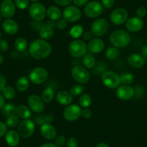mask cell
Wrapping results in <instances>:
<instances>
[{
  "label": "cell",
  "instance_id": "1",
  "mask_svg": "<svg viewBox=\"0 0 147 147\" xmlns=\"http://www.w3.org/2000/svg\"><path fill=\"white\" fill-rule=\"evenodd\" d=\"M28 51L33 59L42 60L50 56L52 52V47L46 40L41 38L35 39L29 45Z\"/></svg>",
  "mask_w": 147,
  "mask_h": 147
},
{
  "label": "cell",
  "instance_id": "2",
  "mask_svg": "<svg viewBox=\"0 0 147 147\" xmlns=\"http://www.w3.org/2000/svg\"><path fill=\"white\" fill-rule=\"evenodd\" d=\"M110 43L118 49H122L128 46L131 42V36L124 30H115L110 35Z\"/></svg>",
  "mask_w": 147,
  "mask_h": 147
},
{
  "label": "cell",
  "instance_id": "3",
  "mask_svg": "<svg viewBox=\"0 0 147 147\" xmlns=\"http://www.w3.org/2000/svg\"><path fill=\"white\" fill-rule=\"evenodd\" d=\"M69 53L74 58L83 57L87 53L88 48L84 40L80 39H75L72 40L69 45Z\"/></svg>",
  "mask_w": 147,
  "mask_h": 147
},
{
  "label": "cell",
  "instance_id": "4",
  "mask_svg": "<svg viewBox=\"0 0 147 147\" xmlns=\"http://www.w3.org/2000/svg\"><path fill=\"white\" fill-rule=\"evenodd\" d=\"M102 82L109 89L118 88L121 83V77L118 73L112 70L105 71L102 75Z\"/></svg>",
  "mask_w": 147,
  "mask_h": 147
},
{
  "label": "cell",
  "instance_id": "5",
  "mask_svg": "<svg viewBox=\"0 0 147 147\" xmlns=\"http://www.w3.org/2000/svg\"><path fill=\"white\" fill-rule=\"evenodd\" d=\"M71 74L74 80L80 84H85L90 79V74L88 69L82 66H76L73 67Z\"/></svg>",
  "mask_w": 147,
  "mask_h": 147
},
{
  "label": "cell",
  "instance_id": "6",
  "mask_svg": "<svg viewBox=\"0 0 147 147\" xmlns=\"http://www.w3.org/2000/svg\"><path fill=\"white\" fill-rule=\"evenodd\" d=\"M49 77L48 71L42 66H38L32 69L29 74V80L34 84H41Z\"/></svg>",
  "mask_w": 147,
  "mask_h": 147
},
{
  "label": "cell",
  "instance_id": "7",
  "mask_svg": "<svg viewBox=\"0 0 147 147\" xmlns=\"http://www.w3.org/2000/svg\"><path fill=\"white\" fill-rule=\"evenodd\" d=\"M30 17L35 22H40L43 20L46 16V9L42 4L38 2H33L29 7Z\"/></svg>",
  "mask_w": 147,
  "mask_h": 147
},
{
  "label": "cell",
  "instance_id": "8",
  "mask_svg": "<svg viewBox=\"0 0 147 147\" xmlns=\"http://www.w3.org/2000/svg\"><path fill=\"white\" fill-rule=\"evenodd\" d=\"M82 107L80 105L71 104L68 105L63 110V118L69 122H73L82 116Z\"/></svg>",
  "mask_w": 147,
  "mask_h": 147
},
{
  "label": "cell",
  "instance_id": "9",
  "mask_svg": "<svg viewBox=\"0 0 147 147\" xmlns=\"http://www.w3.org/2000/svg\"><path fill=\"white\" fill-rule=\"evenodd\" d=\"M35 125L32 121L30 119L22 120L18 127V132L20 137L24 138H30L35 132Z\"/></svg>",
  "mask_w": 147,
  "mask_h": 147
},
{
  "label": "cell",
  "instance_id": "10",
  "mask_svg": "<svg viewBox=\"0 0 147 147\" xmlns=\"http://www.w3.org/2000/svg\"><path fill=\"white\" fill-rule=\"evenodd\" d=\"M108 27V22L105 18H97L92 24L90 31L94 36L100 37L107 32Z\"/></svg>",
  "mask_w": 147,
  "mask_h": 147
},
{
  "label": "cell",
  "instance_id": "11",
  "mask_svg": "<svg viewBox=\"0 0 147 147\" xmlns=\"http://www.w3.org/2000/svg\"><path fill=\"white\" fill-rule=\"evenodd\" d=\"M103 6L97 1H92L86 5L84 13L89 18H97L103 12Z\"/></svg>",
  "mask_w": 147,
  "mask_h": 147
},
{
  "label": "cell",
  "instance_id": "12",
  "mask_svg": "<svg viewBox=\"0 0 147 147\" xmlns=\"http://www.w3.org/2000/svg\"><path fill=\"white\" fill-rule=\"evenodd\" d=\"M128 13L124 8H117L110 15V22L115 25H121L128 20Z\"/></svg>",
  "mask_w": 147,
  "mask_h": 147
},
{
  "label": "cell",
  "instance_id": "13",
  "mask_svg": "<svg viewBox=\"0 0 147 147\" xmlns=\"http://www.w3.org/2000/svg\"><path fill=\"white\" fill-rule=\"evenodd\" d=\"M82 12L76 6H67L62 12V18L67 22H76L81 18Z\"/></svg>",
  "mask_w": 147,
  "mask_h": 147
},
{
  "label": "cell",
  "instance_id": "14",
  "mask_svg": "<svg viewBox=\"0 0 147 147\" xmlns=\"http://www.w3.org/2000/svg\"><path fill=\"white\" fill-rule=\"evenodd\" d=\"M28 107L36 113H40L43 111L45 107V104L43 100L37 94H31L28 98Z\"/></svg>",
  "mask_w": 147,
  "mask_h": 147
},
{
  "label": "cell",
  "instance_id": "15",
  "mask_svg": "<svg viewBox=\"0 0 147 147\" xmlns=\"http://www.w3.org/2000/svg\"><path fill=\"white\" fill-rule=\"evenodd\" d=\"M15 2L12 0H3L0 5L1 15L6 19H11L15 14Z\"/></svg>",
  "mask_w": 147,
  "mask_h": 147
},
{
  "label": "cell",
  "instance_id": "16",
  "mask_svg": "<svg viewBox=\"0 0 147 147\" xmlns=\"http://www.w3.org/2000/svg\"><path fill=\"white\" fill-rule=\"evenodd\" d=\"M135 94V90L130 85H121L117 88L116 96L119 100L126 101L132 98Z\"/></svg>",
  "mask_w": 147,
  "mask_h": 147
},
{
  "label": "cell",
  "instance_id": "17",
  "mask_svg": "<svg viewBox=\"0 0 147 147\" xmlns=\"http://www.w3.org/2000/svg\"><path fill=\"white\" fill-rule=\"evenodd\" d=\"M125 27L129 32H138V31L141 30L144 27V21L141 18H138V17H134L126 21Z\"/></svg>",
  "mask_w": 147,
  "mask_h": 147
},
{
  "label": "cell",
  "instance_id": "18",
  "mask_svg": "<svg viewBox=\"0 0 147 147\" xmlns=\"http://www.w3.org/2000/svg\"><path fill=\"white\" fill-rule=\"evenodd\" d=\"M88 50L92 53H100L104 50L105 43L100 38H94L91 39L87 44Z\"/></svg>",
  "mask_w": 147,
  "mask_h": 147
},
{
  "label": "cell",
  "instance_id": "19",
  "mask_svg": "<svg viewBox=\"0 0 147 147\" xmlns=\"http://www.w3.org/2000/svg\"><path fill=\"white\" fill-rule=\"evenodd\" d=\"M40 134L47 140H53L57 136V131L56 128L51 124L46 123L40 125Z\"/></svg>",
  "mask_w": 147,
  "mask_h": 147
},
{
  "label": "cell",
  "instance_id": "20",
  "mask_svg": "<svg viewBox=\"0 0 147 147\" xmlns=\"http://www.w3.org/2000/svg\"><path fill=\"white\" fill-rule=\"evenodd\" d=\"M127 62L131 67L140 69L145 65L146 59L141 54L133 53L128 56L127 59Z\"/></svg>",
  "mask_w": 147,
  "mask_h": 147
},
{
  "label": "cell",
  "instance_id": "21",
  "mask_svg": "<svg viewBox=\"0 0 147 147\" xmlns=\"http://www.w3.org/2000/svg\"><path fill=\"white\" fill-rule=\"evenodd\" d=\"M5 141L10 147H16L19 145L20 141V136L18 131L10 130L5 134Z\"/></svg>",
  "mask_w": 147,
  "mask_h": 147
},
{
  "label": "cell",
  "instance_id": "22",
  "mask_svg": "<svg viewBox=\"0 0 147 147\" xmlns=\"http://www.w3.org/2000/svg\"><path fill=\"white\" fill-rule=\"evenodd\" d=\"M2 28L8 35H15L19 30V25L14 20L6 19L2 22Z\"/></svg>",
  "mask_w": 147,
  "mask_h": 147
},
{
  "label": "cell",
  "instance_id": "23",
  "mask_svg": "<svg viewBox=\"0 0 147 147\" xmlns=\"http://www.w3.org/2000/svg\"><path fill=\"white\" fill-rule=\"evenodd\" d=\"M56 100L61 105L68 106L71 104L73 101V96L66 90H61L56 94Z\"/></svg>",
  "mask_w": 147,
  "mask_h": 147
},
{
  "label": "cell",
  "instance_id": "24",
  "mask_svg": "<svg viewBox=\"0 0 147 147\" xmlns=\"http://www.w3.org/2000/svg\"><path fill=\"white\" fill-rule=\"evenodd\" d=\"M46 15L52 21H57L62 17V12L58 7L50 6L46 9Z\"/></svg>",
  "mask_w": 147,
  "mask_h": 147
},
{
  "label": "cell",
  "instance_id": "25",
  "mask_svg": "<svg viewBox=\"0 0 147 147\" xmlns=\"http://www.w3.org/2000/svg\"><path fill=\"white\" fill-rule=\"evenodd\" d=\"M53 34H54V30L53 29V27L50 26V25H46L40 28V32H39V36L43 40H48L52 38Z\"/></svg>",
  "mask_w": 147,
  "mask_h": 147
},
{
  "label": "cell",
  "instance_id": "26",
  "mask_svg": "<svg viewBox=\"0 0 147 147\" xmlns=\"http://www.w3.org/2000/svg\"><path fill=\"white\" fill-rule=\"evenodd\" d=\"M16 114L20 118L23 120L29 119L30 117L31 116V110L28 106L21 105L17 107Z\"/></svg>",
  "mask_w": 147,
  "mask_h": 147
},
{
  "label": "cell",
  "instance_id": "27",
  "mask_svg": "<svg viewBox=\"0 0 147 147\" xmlns=\"http://www.w3.org/2000/svg\"><path fill=\"white\" fill-rule=\"evenodd\" d=\"M30 86V80L25 76L20 77L16 82V88L20 92H25Z\"/></svg>",
  "mask_w": 147,
  "mask_h": 147
},
{
  "label": "cell",
  "instance_id": "28",
  "mask_svg": "<svg viewBox=\"0 0 147 147\" xmlns=\"http://www.w3.org/2000/svg\"><path fill=\"white\" fill-rule=\"evenodd\" d=\"M82 63L84 67L87 69H91L94 67L96 64V59L91 53H86L82 59Z\"/></svg>",
  "mask_w": 147,
  "mask_h": 147
},
{
  "label": "cell",
  "instance_id": "29",
  "mask_svg": "<svg viewBox=\"0 0 147 147\" xmlns=\"http://www.w3.org/2000/svg\"><path fill=\"white\" fill-rule=\"evenodd\" d=\"M53 120H54V117L51 114H49V115L40 114L35 118V122L38 125H42L46 123L51 124L53 122Z\"/></svg>",
  "mask_w": 147,
  "mask_h": 147
},
{
  "label": "cell",
  "instance_id": "30",
  "mask_svg": "<svg viewBox=\"0 0 147 147\" xmlns=\"http://www.w3.org/2000/svg\"><path fill=\"white\" fill-rule=\"evenodd\" d=\"M54 97H55V92L53 87H48L43 90V93H42L41 98L42 100H43L44 102L49 103V102H51L53 100Z\"/></svg>",
  "mask_w": 147,
  "mask_h": 147
},
{
  "label": "cell",
  "instance_id": "31",
  "mask_svg": "<svg viewBox=\"0 0 147 147\" xmlns=\"http://www.w3.org/2000/svg\"><path fill=\"white\" fill-rule=\"evenodd\" d=\"M84 33V29L81 25H74L69 30V34L74 39H78L80 37L82 36Z\"/></svg>",
  "mask_w": 147,
  "mask_h": 147
},
{
  "label": "cell",
  "instance_id": "32",
  "mask_svg": "<svg viewBox=\"0 0 147 147\" xmlns=\"http://www.w3.org/2000/svg\"><path fill=\"white\" fill-rule=\"evenodd\" d=\"M16 110L17 107L15 105L8 103V104L5 105L3 108L2 109V113L4 116L8 118L12 115H16Z\"/></svg>",
  "mask_w": 147,
  "mask_h": 147
},
{
  "label": "cell",
  "instance_id": "33",
  "mask_svg": "<svg viewBox=\"0 0 147 147\" xmlns=\"http://www.w3.org/2000/svg\"><path fill=\"white\" fill-rule=\"evenodd\" d=\"M119 49L116 47H114V46H111V47H109L108 49H107L105 53L106 59L110 61L116 59L118 57V56H119Z\"/></svg>",
  "mask_w": 147,
  "mask_h": 147
},
{
  "label": "cell",
  "instance_id": "34",
  "mask_svg": "<svg viewBox=\"0 0 147 147\" xmlns=\"http://www.w3.org/2000/svg\"><path fill=\"white\" fill-rule=\"evenodd\" d=\"M15 48L18 52H24L28 48V41L25 38L19 37L15 41Z\"/></svg>",
  "mask_w": 147,
  "mask_h": 147
},
{
  "label": "cell",
  "instance_id": "35",
  "mask_svg": "<svg viewBox=\"0 0 147 147\" xmlns=\"http://www.w3.org/2000/svg\"><path fill=\"white\" fill-rule=\"evenodd\" d=\"M92 97L90 94L85 93L80 95V99H79V103L80 105L82 108H87L90 107L92 104Z\"/></svg>",
  "mask_w": 147,
  "mask_h": 147
},
{
  "label": "cell",
  "instance_id": "36",
  "mask_svg": "<svg viewBox=\"0 0 147 147\" xmlns=\"http://www.w3.org/2000/svg\"><path fill=\"white\" fill-rule=\"evenodd\" d=\"M2 96L7 100H12L16 96V91L15 89L10 86H6L2 91Z\"/></svg>",
  "mask_w": 147,
  "mask_h": 147
},
{
  "label": "cell",
  "instance_id": "37",
  "mask_svg": "<svg viewBox=\"0 0 147 147\" xmlns=\"http://www.w3.org/2000/svg\"><path fill=\"white\" fill-rule=\"evenodd\" d=\"M85 90V87L83 84H77L72 86L70 89V93L73 97H78L82 94L83 92Z\"/></svg>",
  "mask_w": 147,
  "mask_h": 147
},
{
  "label": "cell",
  "instance_id": "38",
  "mask_svg": "<svg viewBox=\"0 0 147 147\" xmlns=\"http://www.w3.org/2000/svg\"><path fill=\"white\" fill-rule=\"evenodd\" d=\"M120 77H121V83L124 85H129V84H132L134 80V75L129 72L122 74Z\"/></svg>",
  "mask_w": 147,
  "mask_h": 147
},
{
  "label": "cell",
  "instance_id": "39",
  "mask_svg": "<svg viewBox=\"0 0 147 147\" xmlns=\"http://www.w3.org/2000/svg\"><path fill=\"white\" fill-rule=\"evenodd\" d=\"M20 118L16 115H12V116H9L7 118L6 122L5 124L7 125V126L9 127V128H15L16 126H18V125L20 124Z\"/></svg>",
  "mask_w": 147,
  "mask_h": 147
},
{
  "label": "cell",
  "instance_id": "40",
  "mask_svg": "<svg viewBox=\"0 0 147 147\" xmlns=\"http://www.w3.org/2000/svg\"><path fill=\"white\" fill-rule=\"evenodd\" d=\"M15 5L19 9H25L29 7V0H15Z\"/></svg>",
  "mask_w": 147,
  "mask_h": 147
},
{
  "label": "cell",
  "instance_id": "41",
  "mask_svg": "<svg viewBox=\"0 0 147 147\" xmlns=\"http://www.w3.org/2000/svg\"><path fill=\"white\" fill-rule=\"evenodd\" d=\"M66 142V137L63 135H59L56 136V137L54 139V144L59 147L63 146Z\"/></svg>",
  "mask_w": 147,
  "mask_h": 147
},
{
  "label": "cell",
  "instance_id": "42",
  "mask_svg": "<svg viewBox=\"0 0 147 147\" xmlns=\"http://www.w3.org/2000/svg\"><path fill=\"white\" fill-rule=\"evenodd\" d=\"M66 144L67 147H77L78 146V141L74 137H70L66 140Z\"/></svg>",
  "mask_w": 147,
  "mask_h": 147
},
{
  "label": "cell",
  "instance_id": "43",
  "mask_svg": "<svg viewBox=\"0 0 147 147\" xmlns=\"http://www.w3.org/2000/svg\"><path fill=\"white\" fill-rule=\"evenodd\" d=\"M101 4L103 7L110 9L115 4V0H101Z\"/></svg>",
  "mask_w": 147,
  "mask_h": 147
},
{
  "label": "cell",
  "instance_id": "44",
  "mask_svg": "<svg viewBox=\"0 0 147 147\" xmlns=\"http://www.w3.org/2000/svg\"><path fill=\"white\" fill-rule=\"evenodd\" d=\"M146 14L147 10L144 7H138V9H137L136 15L138 18H140L142 19L143 18H144V17L146 15Z\"/></svg>",
  "mask_w": 147,
  "mask_h": 147
},
{
  "label": "cell",
  "instance_id": "45",
  "mask_svg": "<svg viewBox=\"0 0 147 147\" xmlns=\"http://www.w3.org/2000/svg\"><path fill=\"white\" fill-rule=\"evenodd\" d=\"M92 115V110H90L89 107L87 108H84L82 109V116L83 118H86V119H89L90 118Z\"/></svg>",
  "mask_w": 147,
  "mask_h": 147
},
{
  "label": "cell",
  "instance_id": "46",
  "mask_svg": "<svg viewBox=\"0 0 147 147\" xmlns=\"http://www.w3.org/2000/svg\"><path fill=\"white\" fill-rule=\"evenodd\" d=\"M53 2L59 6L67 7L71 5L72 0H53Z\"/></svg>",
  "mask_w": 147,
  "mask_h": 147
},
{
  "label": "cell",
  "instance_id": "47",
  "mask_svg": "<svg viewBox=\"0 0 147 147\" xmlns=\"http://www.w3.org/2000/svg\"><path fill=\"white\" fill-rule=\"evenodd\" d=\"M9 49V44L5 40L0 39V51L6 52Z\"/></svg>",
  "mask_w": 147,
  "mask_h": 147
},
{
  "label": "cell",
  "instance_id": "48",
  "mask_svg": "<svg viewBox=\"0 0 147 147\" xmlns=\"http://www.w3.org/2000/svg\"><path fill=\"white\" fill-rule=\"evenodd\" d=\"M56 25H57V28L60 30H63L67 27L68 25V22L64 20L63 18L62 19H60L58 20L57 23H56Z\"/></svg>",
  "mask_w": 147,
  "mask_h": 147
},
{
  "label": "cell",
  "instance_id": "49",
  "mask_svg": "<svg viewBox=\"0 0 147 147\" xmlns=\"http://www.w3.org/2000/svg\"><path fill=\"white\" fill-rule=\"evenodd\" d=\"M7 132V126L5 123L0 121V137L5 136L6 133Z\"/></svg>",
  "mask_w": 147,
  "mask_h": 147
},
{
  "label": "cell",
  "instance_id": "50",
  "mask_svg": "<svg viewBox=\"0 0 147 147\" xmlns=\"http://www.w3.org/2000/svg\"><path fill=\"white\" fill-rule=\"evenodd\" d=\"M89 0H72V2L76 7H83L87 5Z\"/></svg>",
  "mask_w": 147,
  "mask_h": 147
},
{
  "label": "cell",
  "instance_id": "51",
  "mask_svg": "<svg viewBox=\"0 0 147 147\" xmlns=\"http://www.w3.org/2000/svg\"><path fill=\"white\" fill-rule=\"evenodd\" d=\"M5 87H6V79L5 76L0 74V92L4 90Z\"/></svg>",
  "mask_w": 147,
  "mask_h": 147
},
{
  "label": "cell",
  "instance_id": "52",
  "mask_svg": "<svg viewBox=\"0 0 147 147\" xmlns=\"http://www.w3.org/2000/svg\"><path fill=\"white\" fill-rule=\"evenodd\" d=\"M92 36L93 34L92 33L91 31H86L82 35L83 40H90L92 39Z\"/></svg>",
  "mask_w": 147,
  "mask_h": 147
},
{
  "label": "cell",
  "instance_id": "53",
  "mask_svg": "<svg viewBox=\"0 0 147 147\" xmlns=\"http://www.w3.org/2000/svg\"><path fill=\"white\" fill-rule=\"evenodd\" d=\"M141 55L145 59H147V44L144 45L141 49Z\"/></svg>",
  "mask_w": 147,
  "mask_h": 147
},
{
  "label": "cell",
  "instance_id": "54",
  "mask_svg": "<svg viewBox=\"0 0 147 147\" xmlns=\"http://www.w3.org/2000/svg\"><path fill=\"white\" fill-rule=\"evenodd\" d=\"M5 105V97H4L2 94H0V110H2Z\"/></svg>",
  "mask_w": 147,
  "mask_h": 147
},
{
  "label": "cell",
  "instance_id": "55",
  "mask_svg": "<svg viewBox=\"0 0 147 147\" xmlns=\"http://www.w3.org/2000/svg\"><path fill=\"white\" fill-rule=\"evenodd\" d=\"M40 147H59L53 143H46L43 144V145L40 146Z\"/></svg>",
  "mask_w": 147,
  "mask_h": 147
},
{
  "label": "cell",
  "instance_id": "56",
  "mask_svg": "<svg viewBox=\"0 0 147 147\" xmlns=\"http://www.w3.org/2000/svg\"><path fill=\"white\" fill-rule=\"evenodd\" d=\"M96 147H110V146L108 145V144H106V143L100 142V143H99V144H97Z\"/></svg>",
  "mask_w": 147,
  "mask_h": 147
},
{
  "label": "cell",
  "instance_id": "57",
  "mask_svg": "<svg viewBox=\"0 0 147 147\" xmlns=\"http://www.w3.org/2000/svg\"><path fill=\"white\" fill-rule=\"evenodd\" d=\"M4 62V57L2 54H0V65H2Z\"/></svg>",
  "mask_w": 147,
  "mask_h": 147
},
{
  "label": "cell",
  "instance_id": "58",
  "mask_svg": "<svg viewBox=\"0 0 147 147\" xmlns=\"http://www.w3.org/2000/svg\"><path fill=\"white\" fill-rule=\"evenodd\" d=\"M29 1H30V2H38L39 0H29Z\"/></svg>",
  "mask_w": 147,
  "mask_h": 147
},
{
  "label": "cell",
  "instance_id": "59",
  "mask_svg": "<svg viewBox=\"0 0 147 147\" xmlns=\"http://www.w3.org/2000/svg\"><path fill=\"white\" fill-rule=\"evenodd\" d=\"M1 38H2V32L0 31V39H1Z\"/></svg>",
  "mask_w": 147,
  "mask_h": 147
},
{
  "label": "cell",
  "instance_id": "60",
  "mask_svg": "<svg viewBox=\"0 0 147 147\" xmlns=\"http://www.w3.org/2000/svg\"><path fill=\"white\" fill-rule=\"evenodd\" d=\"M1 20H2V16L0 15V22H1Z\"/></svg>",
  "mask_w": 147,
  "mask_h": 147
}]
</instances>
